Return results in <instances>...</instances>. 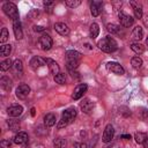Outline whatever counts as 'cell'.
Wrapping results in <instances>:
<instances>
[{
	"instance_id": "cell-1",
	"label": "cell",
	"mask_w": 148,
	"mask_h": 148,
	"mask_svg": "<svg viewBox=\"0 0 148 148\" xmlns=\"http://www.w3.org/2000/svg\"><path fill=\"white\" fill-rule=\"evenodd\" d=\"M97 46L99 47V50H102L103 52H106V53L114 52V51L118 49L117 42H116L112 37H110V36H106V37L102 38V39L97 43Z\"/></svg>"
},
{
	"instance_id": "cell-2",
	"label": "cell",
	"mask_w": 148,
	"mask_h": 148,
	"mask_svg": "<svg viewBox=\"0 0 148 148\" xmlns=\"http://www.w3.org/2000/svg\"><path fill=\"white\" fill-rule=\"evenodd\" d=\"M76 117V110L75 108H68L66 109L65 111H62L61 113V119L59 120L57 127L58 128H62V127H66L68 124H71Z\"/></svg>"
},
{
	"instance_id": "cell-3",
	"label": "cell",
	"mask_w": 148,
	"mask_h": 148,
	"mask_svg": "<svg viewBox=\"0 0 148 148\" xmlns=\"http://www.w3.org/2000/svg\"><path fill=\"white\" fill-rule=\"evenodd\" d=\"M2 10H3V13H5L7 16H9L13 21L18 20V12H17V7H16L15 3H13V2H6V3L2 6Z\"/></svg>"
},
{
	"instance_id": "cell-4",
	"label": "cell",
	"mask_w": 148,
	"mask_h": 148,
	"mask_svg": "<svg viewBox=\"0 0 148 148\" xmlns=\"http://www.w3.org/2000/svg\"><path fill=\"white\" fill-rule=\"evenodd\" d=\"M52 44H53V40L52 38L49 36V35H42L38 39V45H39V49L43 50V51H47L52 47Z\"/></svg>"
},
{
	"instance_id": "cell-5",
	"label": "cell",
	"mask_w": 148,
	"mask_h": 148,
	"mask_svg": "<svg viewBox=\"0 0 148 148\" xmlns=\"http://www.w3.org/2000/svg\"><path fill=\"white\" fill-rule=\"evenodd\" d=\"M118 17H119L120 24H121L123 27H125V28L131 27V25L133 24V22H134V18H133L131 15H128V14H126V13H124V12H119Z\"/></svg>"
},
{
	"instance_id": "cell-6",
	"label": "cell",
	"mask_w": 148,
	"mask_h": 148,
	"mask_svg": "<svg viewBox=\"0 0 148 148\" xmlns=\"http://www.w3.org/2000/svg\"><path fill=\"white\" fill-rule=\"evenodd\" d=\"M106 68H108L109 71H111L112 73L117 74V75H123V74L125 73V69L123 68V66H121L120 64L116 62V61H110V62H108V64H106Z\"/></svg>"
},
{
	"instance_id": "cell-7",
	"label": "cell",
	"mask_w": 148,
	"mask_h": 148,
	"mask_svg": "<svg viewBox=\"0 0 148 148\" xmlns=\"http://www.w3.org/2000/svg\"><path fill=\"white\" fill-rule=\"evenodd\" d=\"M87 89H88V86L86 83H82V84L76 86V88L74 89V91L72 94V98L73 99H80L83 96V94L87 91Z\"/></svg>"
},
{
	"instance_id": "cell-8",
	"label": "cell",
	"mask_w": 148,
	"mask_h": 148,
	"mask_svg": "<svg viewBox=\"0 0 148 148\" xmlns=\"http://www.w3.org/2000/svg\"><path fill=\"white\" fill-rule=\"evenodd\" d=\"M29 94H30V88L28 84H20L16 88V96L20 99H24Z\"/></svg>"
},
{
	"instance_id": "cell-9",
	"label": "cell",
	"mask_w": 148,
	"mask_h": 148,
	"mask_svg": "<svg viewBox=\"0 0 148 148\" xmlns=\"http://www.w3.org/2000/svg\"><path fill=\"white\" fill-rule=\"evenodd\" d=\"M113 135H114V130H113V126L111 124H108L105 126V130H104V133H103V138L102 140L104 142H110L112 139H113Z\"/></svg>"
},
{
	"instance_id": "cell-10",
	"label": "cell",
	"mask_w": 148,
	"mask_h": 148,
	"mask_svg": "<svg viewBox=\"0 0 148 148\" xmlns=\"http://www.w3.org/2000/svg\"><path fill=\"white\" fill-rule=\"evenodd\" d=\"M102 7H103V2L102 1H98V0H95L90 3V12H91V15L92 16H98L102 12Z\"/></svg>"
},
{
	"instance_id": "cell-11",
	"label": "cell",
	"mask_w": 148,
	"mask_h": 148,
	"mask_svg": "<svg viewBox=\"0 0 148 148\" xmlns=\"http://www.w3.org/2000/svg\"><path fill=\"white\" fill-rule=\"evenodd\" d=\"M54 30H56L59 35H61V36H67V35H69V28H68V25H67L66 23H62V22L56 23V24H54Z\"/></svg>"
},
{
	"instance_id": "cell-12",
	"label": "cell",
	"mask_w": 148,
	"mask_h": 148,
	"mask_svg": "<svg viewBox=\"0 0 148 148\" xmlns=\"http://www.w3.org/2000/svg\"><path fill=\"white\" fill-rule=\"evenodd\" d=\"M45 64L47 65V67H49V69H50V72L56 76L57 74H59L60 72V69H59V65L53 60V59H51V58H46L45 59Z\"/></svg>"
},
{
	"instance_id": "cell-13",
	"label": "cell",
	"mask_w": 148,
	"mask_h": 148,
	"mask_svg": "<svg viewBox=\"0 0 148 148\" xmlns=\"http://www.w3.org/2000/svg\"><path fill=\"white\" fill-rule=\"evenodd\" d=\"M23 112V108L18 104H15V105H12L7 109V113L10 116V117H18L21 116Z\"/></svg>"
},
{
	"instance_id": "cell-14",
	"label": "cell",
	"mask_w": 148,
	"mask_h": 148,
	"mask_svg": "<svg viewBox=\"0 0 148 148\" xmlns=\"http://www.w3.org/2000/svg\"><path fill=\"white\" fill-rule=\"evenodd\" d=\"M13 30H14V35L16 39H22L23 37V31L21 28V22L20 20H15L13 21Z\"/></svg>"
},
{
	"instance_id": "cell-15",
	"label": "cell",
	"mask_w": 148,
	"mask_h": 148,
	"mask_svg": "<svg viewBox=\"0 0 148 148\" xmlns=\"http://www.w3.org/2000/svg\"><path fill=\"white\" fill-rule=\"evenodd\" d=\"M28 141V134L25 132H17L14 136V142L16 145H22Z\"/></svg>"
},
{
	"instance_id": "cell-16",
	"label": "cell",
	"mask_w": 148,
	"mask_h": 148,
	"mask_svg": "<svg viewBox=\"0 0 148 148\" xmlns=\"http://www.w3.org/2000/svg\"><path fill=\"white\" fill-rule=\"evenodd\" d=\"M132 8H133V12H134V16L136 18H141L142 17V6L139 3V2H135V1H130Z\"/></svg>"
},
{
	"instance_id": "cell-17",
	"label": "cell",
	"mask_w": 148,
	"mask_h": 148,
	"mask_svg": "<svg viewBox=\"0 0 148 148\" xmlns=\"http://www.w3.org/2000/svg\"><path fill=\"white\" fill-rule=\"evenodd\" d=\"M92 108H94V103H92L89 98H84V99L81 102V109H82L83 112L90 113L91 110H92Z\"/></svg>"
},
{
	"instance_id": "cell-18",
	"label": "cell",
	"mask_w": 148,
	"mask_h": 148,
	"mask_svg": "<svg viewBox=\"0 0 148 148\" xmlns=\"http://www.w3.org/2000/svg\"><path fill=\"white\" fill-rule=\"evenodd\" d=\"M132 39H134V40H140V39H142V37H143V30H142V28L140 27V25H136L133 30H132Z\"/></svg>"
},
{
	"instance_id": "cell-19",
	"label": "cell",
	"mask_w": 148,
	"mask_h": 148,
	"mask_svg": "<svg viewBox=\"0 0 148 148\" xmlns=\"http://www.w3.org/2000/svg\"><path fill=\"white\" fill-rule=\"evenodd\" d=\"M45 64V59H42L39 57H34L31 60H30V67L32 69H37L39 67H42L43 65Z\"/></svg>"
},
{
	"instance_id": "cell-20",
	"label": "cell",
	"mask_w": 148,
	"mask_h": 148,
	"mask_svg": "<svg viewBox=\"0 0 148 148\" xmlns=\"http://www.w3.org/2000/svg\"><path fill=\"white\" fill-rule=\"evenodd\" d=\"M0 84H1V88L3 90L9 91L10 88H12V80L8 76H2L1 80H0Z\"/></svg>"
},
{
	"instance_id": "cell-21",
	"label": "cell",
	"mask_w": 148,
	"mask_h": 148,
	"mask_svg": "<svg viewBox=\"0 0 148 148\" xmlns=\"http://www.w3.org/2000/svg\"><path fill=\"white\" fill-rule=\"evenodd\" d=\"M131 49H132V51H134L136 54H141V53L145 52V46H143L142 44H140L139 42L132 43V44H131Z\"/></svg>"
},
{
	"instance_id": "cell-22",
	"label": "cell",
	"mask_w": 148,
	"mask_h": 148,
	"mask_svg": "<svg viewBox=\"0 0 148 148\" xmlns=\"http://www.w3.org/2000/svg\"><path fill=\"white\" fill-rule=\"evenodd\" d=\"M13 69H14V72L16 74H18V75L22 74V72H23V65H22V61L20 59L14 60V62H13Z\"/></svg>"
},
{
	"instance_id": "cell-23",
	"label": "cell",
	"mask_w": 148,
	"mask_h": 148,
	"mask_svg": "<svg viewBox=\"0 0 148 148\" xmlns=\"http://www.w3.org/2000/svg\"><path fill=\"white\" fill-rule=\"evenodd\" d=\"M98 34H99V27H98V24H97V23H91L90 29H89V35H90V37L94 39V38H96V37L98 36Z\"/></svg>"
},
{
	"instance_id": "cell-24",
	"label": "cell",
	"mask_w": 148,
	"mask_h": 148,
	"mask_svg": "<svg viewBox=\"0 0 148 148\" xmlns=\"http://www.w3.org/2000/svg\"><path fill=\"white\" fill-rule=\"evenodd\" d=\"M66 59H74V60H80L81 59V53L74 50H68L66 52Z\"/></svg>"
},
{
	"instance_id": "cell-25",
	"label": "cell",
	"mask_w": 148,
	"mask_h": 148,
	"mask_svg": "<svg viewBox=\"0 0 148 148\" xmlns=\"http://www.w3.org/2000/svg\"><path fill=\"white\" fill-rule=\"evenodd\" d=\"M44 123H45V125L49 126V127L53 126V125L56 124V116H54L53 113H47V114L44 117Z\"/></svg>"
},
{
	"instance_id": "cell-26",
	"label": "cell",
	"mask_w": 148,
	"mask_h": 148,
	"mask_svg": "<svg viewBox=\"0 0 148 148\" xmlns=\"http://www.w3.org/2000/svg\"><path fill=\"white\" fill-rule=\"evenodd\" d=\"M10 51H12L10 44H3V45H1V47H0V54H1V57H7V56H9Z\"/></svg>"
},
{
	"instance_id": "cell-27",
	"label": "cell",
	"mask_w": 148,
	"mask_h": 148,
	"mask_svg": "<svg viewBox=\"0 0 148 148\" xmlns=\"http://www.w3.org/2000/svg\"><path fill=\"white\" fill-rule=\"evenodd\" d=\"M79 66V60H74V59H66V67L69 71H73L75 68H77Z\"/></svg>"
},
{
	"instance_id": "cell-28",
	"label": "cell",
	"mask_w": 148,
	"mask_h": 148,
	"mask_svg": "<svg viewBox=\"0 0 148 148\" xmlns=\"http://www.w3.org/2000/svg\"><path fill=\"white\" fill-rule=\"evenodd\" d=\"M7 125H8V126H9V128H10L12 131H14V132H17V131L20 130V123H18L17 120L9 119V120L7 121Z\"/></svg>"
},
{
	"instance_id": "cell-29",
	"label": "cell",
	"mask_w": 148,
	"mask_h": 148,
	"mask_svg": "<svg viewBox=\"0 0 148 148\" xmlns=\"http://www.w3.org/2000/svg\"><path fill=\"white\" fill-rule=\"evenodd\" d=\"M131 65L134 67V68H140L142 66V59L140 57H133L131 59Z\"/></svg>"
},
{
	"instance_id": "cell-30",
	"label": "cell",
	"mask_w": 148,
	"mask_h": 148,
	"mask_svg": "<svg viewBox=\"0 0 148 148\" xmlns=\"http://www.w3.org/2000/svg\"><path fill=\"white\" fill-rule=\"evenodd\" d=\"M146 138H147V135L145 133H142V132H136L134 134V139H135V142L136 143H143V141L146 140Z\"/></svg>"
},
{
	"instance_id": "cell-31",
	"label": "cell",
	"mask_w": 148,
	"mask_h": 148,
	"mask_svg": "<svg viewBox=\"0 0 148 148\" xmlns=\"http://www.w3.org/2000/svg\"><path fill=\"white\" fill-rule=\"evenodd\" d=\"M10 67H13V62H12L10 59H6V60L1 61V64H0L1 71H7V69H9Z\"/></svg>"
},
{
	"instance_id": "cell-32",
	"label": "cell",
	"mask_w": 148,
	"mask_h": 148,
	"mask_svg": "<svg viewBox=\"0 0 148 148\" xmlns=\"http://www.w3.org/2000/svg\"><path fill=\"white\" fill-rule=\"evenodd\" d=\"M106 29H108V31L111 32V34H118L120 27L117 25V24H114V23H109V24L106 25Z\"/></svg>"
},
{
	"instance_id": "cell-33",
	"label": "cell",
	"mask_w": 148,
	"mask_h": 148,
	"mask_svg": "<svg viewBox=\"0 0 148 148\" xmlns=\"http://www.w3.org/2000/svg\"><path fill=\"white\" fill-rule=\"evenodd\" d=\"M54 81H56L57 83H59V84H65V82H66V75H65V73H59V74H57V75L54 76Z\"/></svg>"
},
{
	"instance_id": "cell-34",
	"label": "cell",
	"mask_w": 148,
	"mask_h": 148,
	"mask_svg": "<svg viewBox=\"0 0 148 148\" xmlns=\"http://www.w3.org/2000/svg\"><path fill=\"white\" fill-rule=\"evenodd\" d=\"M9 37V34H8V30L7 28H2L1 30V34H0V43H5Z\"/></svg>"
},
{
	"instance_id": "cell-35",
	"label": "cell",
	"mask_w": 148,
	"mask_h": 148,
	"mask_svg": "<svg viewBox=\"0 0 148 148\" xmlns=\"http://www.w3.org/2000/svg\"><path fill=\"white\" fill-rule=\"evenodd\" d=\"M65 146H66V141L62 138H59V139L54 140V147L56 148H64Z\"/></svg>"
},
{
	"instance_id": "cell-36",
	"label": "cell",
	"mask_w": 148,
	"mask_h": 148,
	"mask_svg": "<svg viewBox=\"0 0 148 148\" xmlns=\"http://www.w3.org/2000/svg\"><path fill=\"white\" fill-rule=\"evenodd\" d=\"M65 3L71 8H75L81 3V1L80 0H67V1H65Z\"/></svg>"
},
{
	"instance_id": "cell-37",
	"label": "cell",
	"mask_w": 148,
	"mask_h": 148,
	"mask_svg": "<svg viewBox=\"0 0 148 148\" xmlns=\"http://www.w3.org/2000/svg\"><path fill=\"white\" fill-rule=\"evenodd\" d=\"M0 147L1 148H10V141L9 140H1Z\"/></svg>"
},
{
	"instance_id": "cell-38",
	"label": "cell",
	"mask_w": 148,
	"mask_h": 148,
	"mask_svg": "<svg viewBox=\"0 0 148 148\" xmlns=\"http://www.w3.org/2000/svg\"><path fill=\"white\" fill-rule=\"evenodd\" d=\"M37 15H38V10H37V9H34V10H31V12L29 13V17H31V18L37 17Z\"/></svg>"
},
{
	"instance_id": "cell-39",
	"label": "cell",
	"mask_w": 148,
	"mask_h": 148,
	"mask_svg": "<svg viewBox=\"0 0 148 148\" xmlns=\"http://www.w3.org/2000/svg\"><path fill=\"white\" fill-rule=\"evenodd\" d=\"M74 147L75 148H88V145L87 143H74Z\"/></svg>"
},
{
	"instance_id": "cell-40",
	"label": "cell",
	"mask_w": 148,
	"mask_h": 148,
	"mask_svg": "<svg viewBox=\"0 0 148 148\" xmlns=\"http://www.w3.org/2000/svg\"><path fill=\"white\" fill-rule=\"evenodd\" d=\"M53 5H54L53 1H44V6L45 7H52Z\"/></svg>"
},
{
	"instance_id": "cell-41",
	"label": "cell",
	"mask_w": 148,
	"mask_h": 148,
	"mask_svg": "<svg viewBox=\"0 0 148 148\" xmlns=\"http://www.w3.org/2000/svg\"><path fill=\"white\" fill-rule=\"evenodd\" d=\"M34 28H35V31H44V28L40 27V25H36V27H34Z\"/></svg>"
},
{
	"instance_id": "cell-42",
	"label": "cell",
	"mask_w": 148,
	"mask_h": 148,
	"mask_svg": "<svg viewBox=\"0 0 148 148\" xmlns=\"http://www.w3.org/2000/svg\"><path fill=\"white\" fill-rule=\"evenodd\" d=\"M142 145H143V147H145V148H148V136L146 138V140L143 141V143H142Z\"/></svg>"
},
{
	"instance_id": "cell-43",
	"label": "cell",
	"mask_w": 148,
	"mask_h": 148,
	"mask_svg": "<svg viewBox=\"0 0 148 148\" xmlns=\"http://www.w3.org/2000/svg\"><path fill=\"white\" fill-rule=\"evenodd\" d=\"M31 114H32V116H35V109H34V108L31 109Z\"/></svg>"
},
{
	"instance_id": "cell-44",
	"label": "cell",
	"mask_w": 148,
	"mask_h": 148,
	"mask_svg": "<svg viewBox=\"0 0 148 148\" xmlns=\"http://www.w3.org/2000/svg\"><path fill=\"white\" fill-rule=\"evenodd\" d=\"M123 138H127V139H131V135H123Z\"/></svg>"
},
{
	"instance_id": "cell-45",
	"label": "cell",
	"mask_w": 148,
	"mask_h": 148,
	"mask_svg": "<svg viewBox=\"0 0 148 148\" xmlns=\"http://www.w3.org/2000/svg\"><path fill=\"white\" fill-rule=\"evenodd\" d=\"M146 43H147V45H148V38H147V39H146Z\"/></svg>"
}]
</instances>
